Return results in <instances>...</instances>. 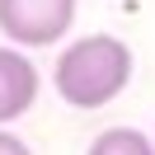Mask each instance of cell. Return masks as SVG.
Instances as JSON below:
<instances>
[{"instance_id": "6da1fadb", "label": "cell", "mask_w": 155, "mask_h": 155, "mask_svg": "<svg viewBox=\"0 0 155 155\" xmlns=\"http://www.w3.org/2000/svg\"><path fill=\"white\" fill-rule=\"evenodd\" d=\"M132 80V47L113 33H89L75 38L66 52L57 57L52 85L71 108H104Z\"/></svg>"}, {"instance_id": "5b68a950", "label": "cell", "mask_w": 155, "mask_h": 155, "mask_svg": "<svg viewBox=\"0 0 155 155\" xmlns=\"http://www.w3.org/2000/svg\"><path fill=\"white\" fill-rule=\"evenodd\" d=\"M0 155H33V150H28L14 132H0Z\"/></svg>"}, {"instance_id": "3957f363", "label": "cell", "mask_w": 155, "mask_h": 155, "mask_svg": "<svg viewBox=\"0 0 155 155\" xmlns=\"http://www.w3.org/2000/svg\"><path fill=\"white\" fill-rule=\"evenodd\" d=\"M38 99V66H33L24 52L0 47V122H14L24 117Z\"/></svg>"}, {"instance_id": "277c9868", "label": "cell", "mask_w": 155, "mask_h": 155, "mask_svg": "<svg viewBox=\"0 0 155 155\" xmlns=\"http://www.w3.org/2000/svg\"><path fill=\"white\" fill-rule=\"evenodd\" d=\"M89 155H155V141L136 127H108L89 141Z\"/></svg>"}, {"instance_id": "7a4b0ae2", "label": "cell", "mask_w": 155, "mask_h": 155, "mask_svg": "<svg viewBox=\"0 0 155 155\" xmlns=\"http://www.w3.org/2000/svg\"><path fill=\"white\" fill-rule=\"evenodd\" d=\"M75 24V0H0V33L14 47H52Z\"/></svg>"}]
</instances>
